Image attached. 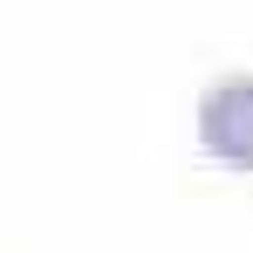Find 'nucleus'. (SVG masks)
I'll return each instance as SVG.
<instances>
[{"label":"nucleus","instance_id":"nucleus-1","mask_svg":"<svg viewBox=\"0 0 253 253\" xmlns=\"http://www.w3.org/2000/svg\"><path fill=\"white\" fill-rule=\"evenodd\" d=\"M199 144L212 165L253 171V76H226L199 96Z\"/></svg>","mask_w":253,"mask_h":253}]
</instances>
